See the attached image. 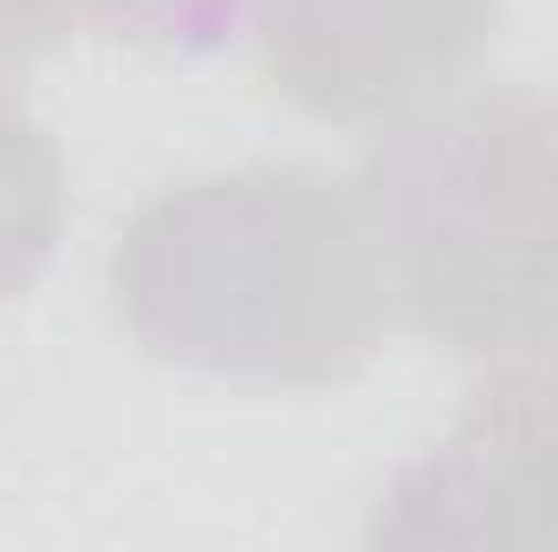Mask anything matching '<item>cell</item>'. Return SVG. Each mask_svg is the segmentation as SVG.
<instances>
[{
	"label": "cell",
	"mask_w": 558,
	"mask_h": 552,
	"mask_svg": "<svg viewBox=\"0 0 558 552\" xmlns=\"http://www.w3.org/2000/svg\"><path fill=\"white\" fill-rule=\"evenodd\" d=\"M371 547L558 552V345L500 358L435 448L384 488Z\"/></svg>",
	"instance_id": "cell-3"
},
{
	"label": "cell",
	"mask_w": 558,
	"mask_h": 552,
	"mask_svg": "<svg viewBox=\"0 0 558 552\" xmlns=\"http://www.w3.org/2000/svg\"><path fill=\"white\" fill-rule=\"evenodd\" d=\"M85 20L175 59H202L247 39V0H85Z\"/></svg>",
	"instance_id": "cell-6"
},
{
	"label": "cell",
	"mask_w": 558,
	"mask_h": 552,
	"mask_svg": "<svg viewBox=\"0 0 558 552\" xmlns=\"http://www.w3.org/2000/svg\"><path fill=\"white\" fill-rule=\"evenodd\" d=\"M500 0H247V39L286 105L325 124H397L461 92Z\"/></svg>",
	"instance_id": "cell-4"
},
{
	"label": "cell",
	"mask_w": 558,
	"mask_h": 552,
	"mask_svg": "<svg viewBox=\"0 0 558 552\" xmlns=\"http://www.w3.org/2000/svg\"><path fill=\"white\" fill-rule=\"evenodd\" d=\"M85 20V0H0V85L20 92V79L72 39Z\"/></svg>",
	"instance_id": "cell-7"
},
{
	"label": "cell",
	"mask_w": 558,
	"mask_h": 552,
	"mask_svg": "<svg viewBox=\"0 0 558 552\" xmlns=\"http://www.w3.org/2000/svg\"><path fill=\"white\" fill-rule=\"evenodd\" d=\"M65 221V163L46 124L0 85V305L46 274Z\"/></svg>",
	"instance_id": "cell-5"
},
{
	"label": "cell",
	"mask_w": 558,
	"mask_h": 552,
	"mask_svg": "<svg viewBox=\"0 0 558 552\" xmlns=\"http://www.w3.org/2000/svg\"><path fill=\"white\" fill-rule=\"evenodd\" d=\"M397 312L461 358L558 345V98L448 92L397 118L357 169Z\"/></svg>",
	"instance_id": "cell-2"
},
{
	"label": "cell",
	"mask_w": 558,
	"mask_h": 552,
	"mask_svg": "<svg viewBox=\"0 0 558 552\" xmlns=\"http://www.w3.org/2000/svg\"><path fill=\"white\" fill-rule=\"evenodd\" d=\"M111 292L143 351L202 377L325 391L397 325L357 182L247 163L149 195L111 248Z\"/></svg>",
	"instance_id": "cell-1"
}]
</instances>
